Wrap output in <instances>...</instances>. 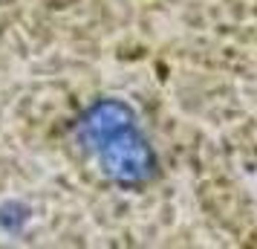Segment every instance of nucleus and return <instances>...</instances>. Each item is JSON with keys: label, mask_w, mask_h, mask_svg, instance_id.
Masks as SVG:
<instances>
[{"label": "nucleus", "mask_w": 257, "mask_h": 249, "mask_svg": "<svg viewBox=\"0 0 257 249\" xmlns=\"http://www.w3.org/2000/svg\"><path fill=\"white\" fill-rule=\"evenodd\" d=\"M93 151L98 154V162L104 168V174L110 180L121 183V186L145 183L153 174V165H156L153 151L136 131V122H130L124 128L113 131L110 136H104Z\"/></svg>", "instance_id": "obj_1"}, {"label": "nucleus", "mask_w": 257, "mask_h": 249, "mask_svg": "<svg viewBox=\"0 0 257 249\" xmlns=\"http://www.w3.org/2000/svg\"><path fill=\"white\" fill-rule=\"evenodd\" d=\"M26 217H29V212H26V206H21V203H6V206L0 209V223L6 226V229L24 226Z\"/></svg>", "instance_id": "obj_2"}]
</instances>
